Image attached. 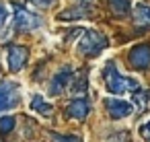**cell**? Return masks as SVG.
Here are the masks:
<instances>
[{"label":"cell","instance_id":"8","mask_svg":"<svg viewBox=\"0 0 150 142\" xmlns=\"http://www.w3.org/2000/svg\"><path fill=\"white\" fill-rule=\"evenodd\" d=\"M129 64L138 70L148 68L150 66V45L148 43H140L136 48L129 50Z\"/></svg>","mask_w":150,"mask_h":142},{"label":"cell","instance_id":"14","mask_svg":"<svg viewBox=\"0 0 150 142\" xmlns=\"http://www.w3.org/2000/svg\"><path fill=\"white\" fill-rule=\"evenodd\" d=\"M15 117L13 115H2V117H0V132H2V134H8L13 128H15Z\"/></svg>","mask_w":150,"mask_h":142},{"label":"cell","instance_id":"11","mask_svg":"<svg viewBox=\"0 0 150 142\" xmlns=\"http://www.w3.org/2000/svg\"><path fill=\"white\" fill-rule=\"evenodd\" d=\"M134 21L138 25H150V6L146 4H136L134 6Z\"/></svg>","mask_w":150,"mask_h":142},{"label":"cell","instance_id":"17","mask_svg":"<svg viewBox=\"0 0 150 142\" xmlns=\"http://www.w3.org/2000/svg\"><path fill=\"white\" fill-rule=\"evenodd\" d=\"M138 132H140V136L144 138V142H150V119H146V121L140 126Z\"/></svg>","mask_w":150,"mask_h":142},{"label":"cell","instance_id":"16","mask_svg":"<svg viewBox=\"0 0 150 142\" xmlns=\"http://www.w3.org/2000/svg\"><path fill=\"white\" fill-rule=\"evenodd\" d=\"M52 142H80L78 136H62V134H52Z\"/></svg>","mask_w":150,"mask_h":142},{"label":"cell","instance_id":"19","mask_svg":"<svg viewBox=\"0 0 150 142\" xmlns=\"http://www.w3.org/2000/svg\"><path fill=\"white\" fill-rule=\"evenodd\" d=\"M6 21H8V9H6L2 2H0V29L6 25Z\"/></svg>","mask_w":150,"mask_h":142},{"label":"cell","instance_id":"1","mask_svg":"<svg viewBox=\"0 0 150 142\" xmlns=\"http://www.w3.org/2000/svg\"><path fill=\"white\" fill-rule=\"evenodd\" d=\"M103 80H105V89L113 95H125V93H138L140 91V82L132 76H125L119 72L115 62H107L103 68Z\"/></svg>","mask_w":150,"mask_h":142},{"label":"cell","instance_id":"9","mask_svg":"<svg viewBox=\"0 0 150 142\" xmlns=\"http://www.w3.org/2000/svg\"><path fill=\"white\" fill-rule=\"evenodd\" d=\"M66 113H68V117H72V119H84V117L91 113V101H88L86 97H76V99H72V101L68 103Z\"/></svg>","mask_w":150,"mask_h":142},{"label":"cell","instance_id":"3","mask_svg":"<svg viewBox=\"0 0 150 142\" xmlns=\"http://www.w3.org/2000/svg\"><path fill=\"white\" fill-rule=\"evenodd\" d=\"M23 87L15 80H2L0 82V113L2 111H11L15 107L21 105L23 99Z\"/></svg>","mask_w":150,"mask_h":142},{"label":"cell","instance_id":"10","mask_svg":"<svg viewBox=\"0 0 150 142\" xmlns=\"http://www.w3.org/2000/svg\"><path fill=\"white\" fill-rule=\"evenodd\" d=\"M29 107H31L37 115H41V117H52V113H54V105H50L41 95H33Z\"/></svg>","mask_w":150,"mask_h":142},{"label":"cell","instance_id":"13","mask_svg":"<svg viewBox=\"0 0 150 142\" xmlns=\"http://www.w3.org/2000/svg\"><path fill=\"white\" fill-rule=\"evenodd\" d=\"M86 15H88V9H86L84 4H78V6H74V9H68V11L60 13V19H70V21H74V19H82V17H86Z\"/></svg>","mask_w":150,"mask_h":142},{"label":"cell","instance_id":"12","mask_svg":"<svg viewBox=\"0 0 150 142\" xmlns=\"http://www.w3.org/2000/svg\"><path fill=\"white\" fill-rule=\"evenodd\" d=\"M109 9L117 17H125L132 11V0H109Z\"/></svg>","mask_w":150,"mask_h":142},{"label":"cell","instance_id":"5","mask_svg":"<svg viewBox=\"0 0 150 142\" xmlns=\"http://www.w3.org/2000/svg\"><path fill=\"white\" fill-rule=\"evenodd\" d=\"M103 103H105L107 113L113 119H123V117L132 115V111H134V105L129 101H125V99H119V97H107Z\"/></svg>","mask_w":150,"mask_h":142},{"label":"cell","instance_id":"4","mask_svg":"<svg viewBox=\"0 0 150 142\" xmlns=\"http://www.w3.org/2000/svg\"><path fill=\"white\" fill-rule=\"evenodd\" d=\"M15 27L19 31H33L41 27V19L23 6H15Z\"/></svg>","mask_w":150,"mask_h":142},{"label":"cell","instance_id":"15","mask_svg":"<svg viewBox=\"0 0 150 142\" xmlns=\"http://www.w3.org/2000/svg\"><path fill=\"white\" fill-rule=\"evenodd\" d=\"M129 132H125V130H121V132H115V134H111L109 138H107V142H127L129 138Z\"/></svg>","mask_w":150,"mask_h":142},{"label":"cell","instance_id":"7","mask_svg":"<svg viewBox=\"0 0 150 142\" xmlns=\"http://www.w3.org/2000/svg\"><path fill=\"white\" fill-rule=\"evenodd\" d=\"M72 76H74V72H72V68H62L54 78H52V82H50V95L52 97H58V95H62L70 84H72Z\"/></svg>","mask_w":150,"mask_h":142},{"label":"cell","instance_id":"2","mask_svg":"<svg viewBox=\"0 0 150 142\" xmlns=\"http://www.w3.org/2000/svg\"><path fill=\"white\" fill-rule=\"evenodd\" d=\"M107 48V37L95 29H86V31H80V39L76 43V50L80 56H88V58H95L99 56L103 50Z\"/></svg>","mask_w":150,"mask_h":142},{"label":"cell","instance_id":"18","mask_svg":"<svg viewBox=\"0 0 150 142\" xmlns=\"http://www.w3.org/2000/svg\"><path fill=\"white\" fill-rule=\"evenodd\" d=\"M27 2L35 9H50L54 4V0H27Z\"/></svg>","mask_w":150,"mask_h":142},{"label":"cell","instance_id":"6","mask_svg":"<svg viewBox=\"0 0 150 142\" xmlns=\"http://www.w3.org/2000/svg\"><path fill=\"white\" fill-rule=\"evenodd\" d=\"M6 60H8V68L13 72H19L21 68H25V64L29 60V50L25 45H8Z\"/></svg>","mask_w":150,"mask_h":142}]
</instances>
